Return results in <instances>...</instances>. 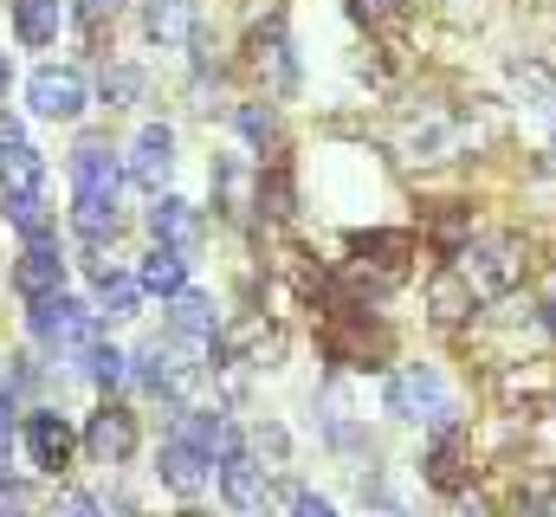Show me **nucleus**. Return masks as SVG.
Instances as JSON below:
<instances>
[{"label":"nucleus","mask_w":556,"mask_h":517,"mask_svg":"<svg viewBox=\"0 0 556 517\" xmlns=\"http://www.w3.org/2000/svg\"><path fill=\"white\" fill-rule=\"evenodd\" d=\"M459 272H466V285L479 291V298H511L518 285H525V272H531V247H525V234H472L466 240V253H459Z\"/></svg>","instance_id":"nucleus-1"},{"label":"nucleus","mask_w":556,"mask_h":517,"mask_svg":"<svg viewBox=\"0 0 556 517\" xmlns=\"http://www.w3.org/2000/svg\"><path fill=\"white\" fill-rule=\"evenodd\" d=\"M408 258H415V234H356L350 240V285L382 298L389 285L408 278Z\"/></svg>","instance_id":"nucleus-2"},{"label":"nucleus","mask_w":556,"mask_h":517,"mask_svg":"<svg viewBox=\"0 0 556 517\" xmlns=\"http://www.w3.org/2000/svg\"><path fill=\"white\" fill-rule=\"evenodd\" d=\"M389 414H402V420H427V427H453V388L440 382V369H395L389 376Z\"/></svg>","instance_id":"nucleus-3"},{"label":"nucleus","mask_w":556,"mask_h":517,"mask_svg":"<svg viewBox=\"0 0 556 517\" xmlns=\"http://www.w3.org/2000/svg\"><path fill=\"white\" fill-rule=\"evenodd\" d=\"M26 324H33V337H39L46 350H91L98 311H91V304H78V298H65V291H52V298H33Z\"/></svg>","instance_id":"nucleus-4"},{"label":"nucleus","mask_w":556,"mask_h":517,"mask_svg":"<svg viewBox=\"0 0 556 517\" xmlns=\"http://www.w3.org/2000/svg\"><path fill=\"white\" fill-rule=\"evenodd\" d=\"M511 91H518V117L538 129L544 142H556V72L544 59H518L511 65Z\"/></svg>","instance_id":"nucleus-5"},{"label":"nucleus","mask_w":556,"mask_h":517,"mask_svg":"<svg viewBox=\"0 0 556 517\" xmlns=\"http://www.w3.org/2000/svg\"><path fill=\"white\" fill-rule=\"evenodd\" d=\"M26 104H33L39 117H52V124H72V117L85 111V78H78L72 65H39L33 85H26Z\"/></svg>","instance_id":"nucleus-6"},{"label":"nucleus","mask_w":556,"mask_h":517,"mask_svg":"<svg viewBox=\"0 0 556 517\" xmlns=\"http://www.w3.org/2000/svg\"><path fill=\"white\" fill-rule=\"evenodd\" d=\"M72 188H78V201H117V188H124V168H117L111 142L85 136V142L72 149Z\"/></svg>","instance_id":"nucleus-7"},{"label":"nucleus","mask_w":556,"mask_h":517,"mask_svg":"<svg viewBox=\"0 0 556 517\" xmlns=\"http://www.w3.org/2000/svg\"><path fill=\"white\" fill-rule=\"evenodd\" d=\"M124 175H130L137 188H149V194H162V181L175 175V129H168V124H142L137 142H130Z\"/></svg>","instance_id":"nucleus-8"},{"label":"nucleus","mask_w":556,"mask_h":517,"mask_svg":"<svg viewBox=\"0 0 556 517\" xmlns=\"http://www.w3.org/2000/svg\"><path fill=\"white\" fill-rule=\"evenodd\" d=\"M395 142H402V155H408V162H446V155H459V124H453L446 111H433V104H427L420 117L402 124Z\"/></svg>","instance_id":"nucleus-9"},{"label":"nucleus","mask_w":556,"mask_h":517,"mask_svg":"<svg viewBox=\"0 0 556 517\" xmlns=\"http://www.w3.org/2000/svg\"><path fill=\"white\" fill-rule=\"evenodd\" d=\"M85 453H91L98 466H124V459L137 453V414H130V407H98L91 427H85Z\"/></svg>","instance_id":"nucleus-10"},{"label":"nucleus","mask_w":556,"mask_h":517,"mask_svg":"<svg viewBox=\"0 0 556 517\" xmlns=\"http://www.w3.org/2000/svg\"><path fill=\"white\" fill-rule=\"evenodd\" d=\"M72 446H78V433L65 427V414H52V407L26 414V453H33L39 472H65L72 466Z\"/></svg>","instance_id":"nucleus-11"},{"label":"nucleus","mask_w":556,"mask_h":517,"mask_svg":"<svg viewBox=\"0 0 556 517\" xmlns=\"http://www.w3.org/2000/svg\"><path fill=\"white\" fill-rule=\"evenodd\" d=\"M149 234H155V247L194 253V247H201V207L181 201V194H155V207H149Z\"/></svg>","instance_id":"nucleus-12"},{"label":"nucleus","mask_w":556,"mask_h":517,"mask_svg":"<svg viewBox=\"0 0 556 517\" xmlns=\"http://www.w3.org/2000/svg\"><path fill=\"white\" fill-rule=\"evenodd\" d=\"M427 311H433V324H440V330H453V324H466V317L479 311V291L466 285V272H459V265H446V272H433V278H427Z\"/></svg>","instance_id":"nucleus-13"},{"label":"nucleus","mask_w":556,"mask_h":517,"mask_svg":"<svg viewBox=\"0 0 556 517\" xmlns=\"http://www.w3.org/2000/svg\"><path fill=\"white\" fill-rule=\"evenodd\" d=\"M466 459H472L466 427H459V420L440 427V440L427 446V486H440V492H466Z\"/></svg>","instance_id":"nucleus-14"},{"label":"nucleus","mask_w":556,"mask_h":517,"mask_svg":"<svg viewBox=\"0 0 556 517\" xmlns=\"http://www.w3.org/2000/svg\"><path fill=\"white\" fill-rule=\"evenodd\" d=\"M260 492H266V466L253 459V453H220V499L233 505V512H260Z\"/></svg>","instance_id":"nucleus-15"},{"label":"nucleus","mask_w":556,"mask_h":517,"mask_svg":"<svg viewBox=\"0 0 556 517\" xmlns=\"http://www.w3.org/2000/svg\"><path fill=\"white\" fill-rule=\"evenodd\" d=\"M207 466H214V459H207L201 446H188V440H168V446H162V459H155L162 486H168V492H181V499H194V492L207 486Z\"/></svg>","instance_id":"nucleus-16"},{"label":"nucleus","mask_w":556,"mask_h":517,"mask_svg":"<svg viewBox=\"0 0 556 517\" xmlns=\"http://www.w3.org/2000/svg\"><path fill=\"white\" fill-rule=\"evenodd\" d=\"M59 278H65L59 247H52V240H26V253H20V265H13V285H20L26 298H52Z\"/></svg>","instance_id":"nucleus-17"},{"label":"nucleus","mask_w":556,"mask_h":517,"mask_svg":"<svg viewBox=\"0 0 556 517\" xmlns=\"http://www.w3.org/2000/svg\"><path fill=\"white\" fill-rule=\"evenodd\" d=\"M253 72L273 85L278 98L298 85V65H291V46H285V20H273L266 33H253Z\"/></svg>","instance_id":"nucleus-18"},{"label":"nucleus","mask_w":556,"mask_h":517,"mask_svg":"<svg viewBox=\"0 0 556 517\" xmlns=\"http://www.w3.org/2000/svg\"><path fill=\"white\" fill-rule=\"evenodd\" d=\"M91 278H98V317H137V304H142V278L117 272L111 258H91Z\"/></svg>","instance_id":"nucleus-19"},{"label":"nucleus","mask_w":556,"mask_h":517,"mask_svg":"<svg viewBox=\"0 0 556 517\" xmlns=\"http://www.w3.org/2000/svg\"><path fill=\"white\" fill-rule=\"evenodd\" d=\"M39 181H46L39 149H26V142L0 149V201H33V194H39Z\"/></svg>","instance_id":"nucleus-20"},{"label":"nucleus","mask_w":556,"mask_h":517,"mask_svg":"<svg viewBox=\"0 0 556 517\" xmlns=\"http://www.w3.org/2000/svg\"><path fill=\"white\" fill-rule=\"evenodd\" d=\"M175 440L201 446L207 459H214V453H233V446H240V440H233V427H227L220 414H207V407H181V414H175Z\"/></svg>","instance_id":"nucleus-21"},{"label":"nucleus","mask_w":556,"mask_h":517,"mask_svg":"<svg viewBox=\"0 0 556 517\" xmlns=\"http://www.w3.org/2000/svg\"><path fill=\"white\" fill-rule=\"evenodd\" d=\"M142 26H149V39H155V46H181V39H194V33H201V13H194V0H149Z\"/></svg>","instance_id":"nucleus-22"},{"label":"nucleus","mask_w":556,"mask_h":517,"mask_svg":"<svg viewBox=\"0 0 556 517\" xmlns=\"http://www.w3.org/2000/svg\"><path fill=\"white\" fill-rule=\"evenodd\" d=\"M142 291H155V298H181L188 291V253H175V247H155V253L142 258Z\"/></svg>","instance_id":"nucleus-23"},{"label":"nucleus","mask_w":556,"mask_h":517,"mask_svg":"<svg viewBox=\"0 0 556 517\" xmlns=\"http://www.w3.org/2000/svg\"><path fill=\"white\" fill-rule=\"evenodd\" d=\"M220 356L227 363H266V356H278V337L266 330V317H247L220 337Z\"/></svg>","instance_id":"nucleus-24"},{"label":"nucleus","mask_w":556,"mask_h":517,"mask_svg":"<svg viewBox=\"0 0 556 517\" xmlns=\"http://www.w3.org/2000/svg\"><path fill=\"white\" fill-rule=\"evenodd\" d=\"M13 33L26 46H52L59 39V0H13Z\"/></svg>","instance_id":"nucleus-25"},{"label":"nucleus","mask_w":556,"mask_h":517,"mask_svg":"<svg viewBox=\"0 0 556 517\" xmlns=\"http://www.w3.org/2000/svg\"><path fill=\"white\" fill-rule=\"evenodd\" d=\"M168 330H175V337H188V343L214 337V304H207L201 291H181V298H175V311H168Z\"/></svg>","instance_id":"nucleus-26"},{"label":"nucleus","mask_w":556,"mask_h":517,"mask_svg":"<svg viewBox=\"0 0 556 517\" xmlns=\"http://www.w3.org/2000/svg\"><path fill=\"white\" fill-rule=\"evenodd\" d=\"M72 227H78L91 247L117 240V201H78V207H72Z\"/></svg>","instance_id":"nucleus-27"},{"label":"nucleus","mask_w":556,"mask_h":517,"mask_svg":"<svg viewBox=\"0 0 556 517\" xmlns=\"http://www.w3.org/2000/svg\"><path fill=\"white\" fill-rule=\"evenodd\" d=\"M511 517H556V472H531L511 499Z\"/></svg>","instance_id":"nucleus-28"},{"label":"nucleus","mask_w":556,"mask_h":517,"mask_svg":"<svg viewBox=\"0 0 556 517\" xmlns=\"http://www.w3.org/2000/svg\"><path fill=\"white\" fill-rule=\"evenodd\" d=\"M7 207V220L26 234V240H52V214H46V201L33 194V201H0Z\"/></svg>","instance_id":"nucleus-29"},{"label":"nucleus","mask_w":556,"mask_h":517,"mask_svg":"<svg viewBox=\"0 0 556 517\" xmlns=\"http://www.w3.org/2000/svg\"><path fill=\"white\" fill-rule=\"evenodd\" d=\"M124 363H130V356H124V350H111V343H91V350H85V376H91L98 388L124 382Z\"/></svg>","instance_id":"nucleus-30"},{"label":"nucleus","mask_w":556,"mask_h":517,"mask_svg":"<svg viewBox=\"0 0 556 517\" xmlns=\"http://www.w3.org/2000/svg\"><path fill=\"white\" fill-rule=\"evenodd\" d=\"M260 207H266L273 220H285V214H291V175H285V168H273V175L260 168Z\"/></svg>","instance_id":"nucleus-31"},{"label":"nucleus","mask_w":556,"mask_h":517,"mask_svg":"<svg viewBox=\"0 0 556 517\" xmlns=\"http://www.w3.org/2000/svg\"><path fill=\"white\" fill-rule=\"evenodd\" d=\"M233 124H240V136H247V142H260V149L278 136V117L266 111V104H240V117H233Z\"/></svg>","instance_id":"nucleus-32"},{"label":"nucleus","mask_w":556,"mask_h":517,"mask_svg":"<svg viewBox=\"0 0 556 517\" xmlns=\"http://www.w3.org/2000/svg\"><path fill=\"white\" fill-rule=\"evenodd\" d=\"M46 517H104V505H98L91 492H59V505Z\"/></svg>","instance_id":"nucleus-33"},{"label":"nucleus","mask_w":556,"mask_h":517,"mask_svg":"<svg viewBox=\"0 0 556 517\" xmlns=\"http://www.w3.org/2000/svg\"><path fill=\"white\" fill-rule=\"evenodd\" d=\"M408 7H415V0H356V13H363L369 26H382V20H402Z\"/></svg>","instance_id":"nucleus-34"},{"label":"nucleus","mask_w":556,"mask_h":517,"mask_svg":"<svg viewBox=\"0 0 556 517\" xmlns=\"http://www.w3.org/2000/svg\"><path fill=\"white\" fill-rule=\"evenodd\" d=\"M0 517H33V492L26 486H0Z\"/></svg>","instance_id":"nucleus-35"},{"label":"nucleus","mask_w":556,"mask_h":517,"mask_svg":"<svg viewBox=\"0 0 556 517\" xmlns=\"http://www.w3.org/2000/svg\"><path fill=\"white\" fill-rule=\"evenodd\" d=\"M291 517H337V505L317 499V492H298V499H291Z\"/></svg>","instance_id":"nucleus-36"},{"label":"nucleus","mask_w":556,"mask_h":517,"mask_svg":"<svg viewBox=\"0 0 556 517\" xmlns=\"http://www.w3.org/2000/svg\"><path fill=\"white\" fill-rule=\"evenodd\" d=\"M78 20L85 26H104V20H117V0H78Z\"/></svg>","instance_id":"nucleus-37"},{"label":"nucleus","mask_w":556,"mask_h":517,"mask_svg":"<svg viewBox=\"0 0 556 517\" xmlns=\"http://www.w3.org/2000/svg\"><path fill=\"white\" fill-rule=\"evenodd\" d=\"M104 91H111V98H117V104H130V98H137V72H117V78H111V85H104Z\"/></svg>","instance_id":"nucleus-38"},{"label":"nucleus","mask_w":556,"mask_h":517,"mask_svg":"<svg viewBox=\"0 0 556 517\" xmlns=\"http://www.w3.org/2000/svg\"><path fill=\"white\" fill-rule=\"evenodd\" d=\"M453 517H492V505H485V499H479V492H472V499H466V492H459V505H453Z\"/></svg>","instance_id":"nucleus-39"},{"label":"nucleus","mask_w":556,"mask_h":517,"mask_svg":"<svg viewBox=\"0 0 556 517\" xmlns=\"http://www.w3.org/2000/svg\"><path fill=\"white\" fill-rule=\"evenodd\" d=\"M544 330L556 337V272L544 278Z\"/></svg>","instance_id":"nucleus-40"},{"label":"nucleus","mask_w":556,"mask_h":517,"mask_svg":"<svg viewBox=\"0 0 556 517\" xmlns=\"http://www.w3.org/2000/svg\"><path fill=\"white\" fill-rule=\"evenodd\" d=\"M13 142H26V136H20V117L0 111V149H13Z\"/></svg>","instance_id":"nucleus-41"},{"label":"nucleus","mask_w":556,"mask_h":517,"mask_svg":"<svg viewBox=\"0 0 556 517\" xmlns=\"http://www.w3.org/2000/svg\"><path fill=\"white\" fill-rule=\"evenodd\" d=\"M7 440H13V401L0 394V446H7Z\"/></svg>","instance_id":"nucleus-42"},{"label":"nucleus","mask_w":556,"mask_h":517,"mask_svg":"<svg viewBox=\"0 0 556 517\" xmlns=\"http://www.w3.org/2000/svg\"><path fill=\"white\" fill-rule=\"evenodd\" d=\"M7 78H13V72H7V52H0V98H7Z\"/></svg>","instance_id":"nucleus-43"},{"label":"nucleus","mask_w":556,"mask_h":517,"mask_svg":"<svg viewBox=\"0 0 556 517\" xmlns=\"http://www.w3.org/2000/svg\"><path fill=\"white\" fill-rule=\"evenodd\" d=\"M181 517H207V512H181Z\"/></svg>","instance_id":"nucleus-44"},{"label":"nucleus","mask_w":556,"mask_h":517,"mask_svg":"<svg viewBox=\"0 0 556 517\" xmlns=\"http://www.w3.org/2000/svg\"><path fill=\"white\" fill-rule=\"evenodd\" d=\"M260 517H273V512H260Z\"/></svg>","instance_id":"nucleus-45"}]
</instances>
